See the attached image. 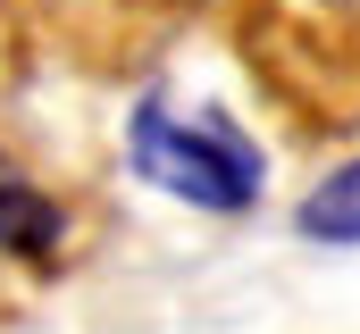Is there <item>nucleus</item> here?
<instances>
[{"instance_id":"7ed1b4c3","label":"nucleus","mask_w":360,"mask_h":334,"mask_svg":"<svg viewBox=\"0 0 360 334\" xmlns=\"http://www.w3.org/2000/svg\"><path fill=\"white\" fill-rule=\"evenodd\" d=\"M293 226H302V243H344V250H360V167L310 184L302 209H293Z\"/></svg>"},{"instance_id":"f257e3e1","label":"nucleus","mask_w":360,"mask_h":334,"mask_svg":"<svg viewBox=\"0 0 360 334\" xmlns=\"http://www.w3.org/2000/svg\"><path fill=\"white\" fill-rule=\"evenodd\" d=\"M126 159H134V175H151L160 192H176L193 209H210V218H243L260 201V151L218 109L176 117L168 100H143L134 126H126Z\"/></svg>"},{"instance_id":"f03ea898","label":"nucleus","mask_w":360,"mask_h":334,"mask_svg":"<svg viewBox=\"0 0 360 334\" xmlns=\"http://www.w3.org/2000/svg\"><path fill=\"white\" fill-rule=\"evenodd\" d=\"M59 234H68L59 201H51L34 175H17V167L0 159V250H17V259H51Z\"/></svg>"}]
</instances>
